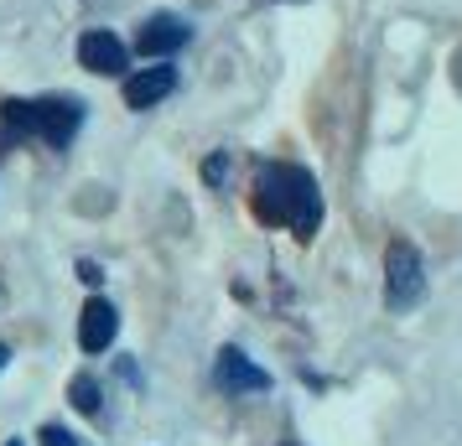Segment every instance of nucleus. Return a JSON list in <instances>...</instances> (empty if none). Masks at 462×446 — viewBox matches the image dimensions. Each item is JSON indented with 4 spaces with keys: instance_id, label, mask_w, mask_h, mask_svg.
<instances>
[{
    "instance_id": "obj_1",
    "label": "nucleus",
    "mask_w": 462,
    "mask_h": 446,
    "mask_svg": "<svg viewBox=\"0 0 462 446\" xmlns=\"http://www.w3.org/2000/svg\"><path fill=\"white\" fill-rule=\"evenodd\" d=\"M254 213L265 223H281L291 229L301 244L322 229V192H317V177L307 167H291V161H271L254 177Z\"/></svg>"
},
{
    "instance_id": "obj_2",
    "label": "nucleus",
    "mask_w": 462,
    "mask_h": 446,
    "mask_svg": "<svg viewBox=\"0 0 462 446\" xmlns=\"http://www.w3.org/2000/svg\"><path fill=\"white\" fill-rule=\"evenodd\" d=\"M5 114V135L11 141H47L52 150H63L79 125H84V109L63 99V94H47V99H5L0 105Z\"/></svg>"
},
{
    "instance_id": "obj_3",
    "label": "nucleus",
    "mask_w": 462,
    "mask_h": 446,
    "mask_svg": "<svg viewBox=\"0 0 462 446\" xmlns=\"http://www.w3.org/2000/svg\"><path fill=\"white\" fill-rule=\"evenodd\" d=\"M426 296V259L411 239H390L384 250V306L390 312H411Z\"/></svg>"
},
{
    "instance_id": "obj_4",
    "label": "nucleus",
    "mask_w": 462,
    "mask_h": 446,
    "mask_svg": "<svg viewBox=\"0 0 462 446\" xmlns=\"http://www.w3.org/2000/svg\"><path fill=\"white\" fill-rule=\"evenodd\" d=\"M79 63L88 68V73H105V78H120L130 68V47L109 32V26H94V32H84L79 37Z\"/></svg>"
},
{
    "instance_id": "obj_5",
    "label": "nucleus",
    "mask_w": 462,
    "mask_h": 446,
    "mask_svg": "<svg viewBox=\"0 0 462 446\" xmlns=\"http://www.w3.org/2000/svg\"><path fill=\"white\" fill-rule=\"evenodd\" d=\"M213 384L218 389H229V395H260V389H271V374L250 363L239 348H218V359H213Z\"/></svg>"
},
{
    "instance_id": "obj_6",
    "label": "nucleus",
    "mask_w": 462,
    "mask_h": 446,
    "mask_svg": "<svg viewBox=\"0 0 462 446\" xmlns=\"http://www.w3.org/2000/svg\"><path fill=\"white\" fill-rule=\"evenodd\" d=\"M192 26L182 22V16H151L146 26H141V37H135V52H146V58H171L177 47H188Z\"/></svg>"
},
{
    "instance_id": "obj_7",
    "label": "nucleus",
    "mask_w": 462,
    "mask_h": 446,
    "mask_svg": "<svg viewBox=\"0 0 462 446\" xmlns=\"http://www.w3.org/2000/svg\"><path fill=\"white\" fill-rule=\"evenodd\" d=\"M115 332H120V312H115L105 296L84 301V317H79V348H84V353H105L109 342H115Z\"/></svg>"
},
{
    "instance_id": "obj_8",
    "label": "nucleus",
    "mask_w": 462,
    "mask_h": 446,
    "mask_svg": "<svg viewBox=\"0 0 462 446\" xmlns=\"http://www.w3.org/2000/svg\"><path fill=\"white\" fill-rule=\"evenodd\" d=\"M171 88H177V68H171V63L141 68V73H130V78H125V105L130 109H151V105H162Z\"/></svg>"
},
{
    "instance_id": "obj_9",
    "label": "nucleus",
    "mask_w": 462,
    "mask_h": 446,
    "mask_svg": "<svg viewBox=\"0 0 462 446\" xmlns=\"http://www.w3.org/2000/svg\"><path fill=\"white\" fill-rule=\"evenodd\" d=\"M68 400H73V410H84V415H99V384L79 374V379L68 384Z\"/></svg>"
},
{
    "instance_id": "obj_10",
    "label": "nucleus",
    "mask_w": 462,
    "mask_h": 446,
    "mask_svg": "<svg viewBox=\"0 0 462 446\" xmlns=\"http://www.w3.org/2000/svg\"><path fill=\"white\" fill-rule=\"evenodd\" d=\"M203 177H208V187H218V182H224V177H229V156H224V150H218V156H213L208 167H203Z\"/></svg>"
},
{
    "instance_id": "obj_11",
    "label": "nucleus",
    "mask_w": 462,
    "mask_h": 446,
    "mask_svg": "<svg viewBox=\"0 0 462 446\" xmlns=\"http://www.w3.org/2000/svg\"><path fill=\"white\" fill-rule=\"evenodd\" d=\"M42 446H79V441L68 436L63 425H42Z\"/></svg>"
},
{
    "instance_id": "obj_12",
    "label": "nucleus",
    "mask_w": 462,
    "mask_h": 446,
    "mask_svg": "<svg viewBox=\"0 0 462 446\" xmlns=\"http://www.w3.org/2000/svg\"><path fill=\"white\" fill-rule=\"evenodd\" d=\"M79 280H88V286H99L105 276H99V265H94V259H79Z\"/></svg>"
},
{
    "instance_id": "obj_13",
    "label": "nucleus",
    "mask_w": 462,
    "mask_h": 446,
    "mask_svg": "<svg viewBox=\"0 0 462 446\" xmlns=\"http://www.w3.org/2000/svg\"><path fill=\"white\" fill-rule=\"evenodd\" d=\"M5 363H11V348H5V342H0V369H5Z\"/></svg>"
},
{
    "instance_id": "obj_14",
    "label": "nucleus",
    "mask_w": 462,
    "mask_h": 446,
    "mask_svg": "<svg viewBox=\"0 0 462 446\" xmlns=\"http://www.w3.org/2000/svg\"><path fill=\"white\" fill-rule=\"evenodd\" d=\"M5 446H22V441H5Z\"/></svg>"
},
{
    "instance_id": "obj_15",
    "label": "nucleus",
    "mask_w": 462,
    "mask_h": 446,
    "mask_svg": "<svg viewBox=\"0 0 462 446\" xmlns=\"http://www.w3.org/2000/svg\"><path fill=\"white\" fill-rule=\"evenodd\" d=\"M281 446H296V441H281Z\"/></svg>"
}]
</instances>
